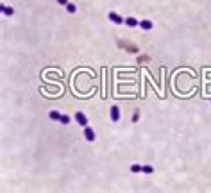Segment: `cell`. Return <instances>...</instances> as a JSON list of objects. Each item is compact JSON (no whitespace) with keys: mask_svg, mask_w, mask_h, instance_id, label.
Wrapping results in <instances>:
<instances>
[{"mask_svg":"<svg viewBox=\"0 0 211 193\" xmlns=\"http://www.w3.org/2000/svg\"><path fill=\"white\" fill-rule=\"evenodd\" d=\"M140 29H141V31H145V32H148V31H152V29H154V23L145 18V20L140 21Z\"/></svg>","mask_w":211,"mask_h":193,"instance_id":"4","label":"cell"},{"mask_svg":"<svg viewBox=\"0 0 211 193\" xmlns=\"http://www.w3.org/2000/svg\"><path fill=\"white\" fill-rule=\"evenodd\" d=\"M48 116H50V120H54V122H61V116H63V114L59 111H50Z\"/></svg>","mask_w":211,"mask_h":193,"instance_id":"7","label":"cell"},{"mask_svg":"<svg viewBox=\"0 0 211 193\" xmlns=\"http://www.w3.org/2000/svg\"><path fill=\"white\" fill-rule=\"evenodd\" d=\"M109 118H111V122H118L120 120V107L118 106H111V109H109Z\"/></svg>","mask_w":211,"mask_h":193,"instance_id":"2","label":"cell"},{"mask_svg":"<svg viewBox=\"0 0 211 193\" xmlns=\"http://www.w3.org/2000/svg\"><path fill=\"white\" fill-rule=\"evenodd\" d=\"M138 116H140L138 113H134V114H132V122H138Z\"/></svg>","mask_w":211,"mask_h":193,"instance_id":"14","label":"cell"},{"mask_svg":"<svg viewBox=\"0 0 211 193\" xmlns=\"http://www.w3.org/2000/svg\"><path fill=\"white\" fill-rule=\"evenodd\" d=\"M0 7H2V14H4V16H13V14H14L13 7H7V6H4V4H2Z\"/></svg>","mask_w":211,"mask_h":193,"instance_id":"8","label":"cell"},{"mask_svg":"<svg viewBox=\"0 0 211 193\" xmlns=\"http://www.w3.org/2000/svg\"><path fill=\"white\" fill-rule=\"evenodd\" d=\"M107 18H109V21H113L116 25H124V23H125V18H122L115 11H109V13H107Z\"/></svg>","mask_w":211,"mask_h":193,"instance_id":"1","label":"cell"},{"mask_svg":"<svg viewBox=\"0 0 211 193\" xmlns=\"http://www.w3.org/2000/svg\"><path fill=\"white\" fill-rule=\"evenodd\" d=\"M125 25L127 27H138L140 25V21H138V18H134V16H129V18H125Z\"/></svg>","mask_w":211,"mask_h":193,"instance_id":"6","label":"cell"},{"mask_svg":"<svg viewBox=\"0 0 211 193\" xmlns=\"http://www.w3.org/2000/svg\"><path fill=\"white\" fill-rule=\"evenodd\" d=\"M64 7H66V11H68V13H75V11H77V6H75V4H70V2H68Z\"/></svg>","mask_w":211,"mask_h":193,"instance_id":"10","label":"cell"},{"mask_svg":"<svg viewBox=\"0 0 211 193\" xmlns=\"http://www.w3.org/2000/svg\"><path fill=\"white\" fill-rule=\"evenodd\" d=\"M141 170H143V166H140V164H132V166H131V172L132 173H140Z\"/></svg>","mask_w":211,"mask_h":193,"instance_id":"11","label":"cell"},{"mask_svg":"<svg viewBox=\"0 0 211 193\" xmlns=\"http://www.w3.org/2000/svg\"><path fill=\"white\" fill-rule=\"evenodd\" d=\"M57 4H61V6H66V4H68V0H57Z\"/></svg>","mask_w":211,"mask_h":193,"instance_id":"13","label":"cell"},{"mask_svg":"<svg viewBox=\"0 0 211 193\" xmlns=\"http://www.w3.org/2000/svg\"><path fill=\"white\" fill-rule=\"evenodd\" d=\"M61 123H64V125L70 123V116H68V114H63V116H61Z\"/></svg>","mask_w":211,"mask_h":193,"instance_id":"12","label":"cell"},{"mask_svg":"<svg viewBox=\"0 0 211 193\" xmlns=\"http://www.w3.org/2000/svg\"><path fill=\"white\" fill-rule=\"evenodd\" d=\"M141 172L145 173V175H150V173H154V166H150V164H145Z\"/></svg>","mask_w":211,"mask_h":193,"instance_id":"9","label":"cell"},{"mask_svg":"<svg viewBox=\"0 0 211 193\" xmlns=\"http://www.w3.org/2000/svg\"><path fill=\"white\" fill-rule=\"evenodd\" d=\"M84 138L86 140H88V141H95V131H93V129H91V127H88V125H86L84 127Z\"/></svg>","mask_w":211,"mask_h":193,"instance_id":"5","label":"cell"},{"mask_svg":"<svg viewBox=\"0 0 211 193\" xmlns=\"http://www.w3.org/2000/svg\"><path fill=\"white\" fill-rule=\"evenodd\" d=\"M75 122L79 123V125H81V127H86V125H88V118H86V114L84 113H75Z\"/></svg>","mask_w":211,"mask_h":193,"instance_id":"3","label":"cell"}]
</instances>
